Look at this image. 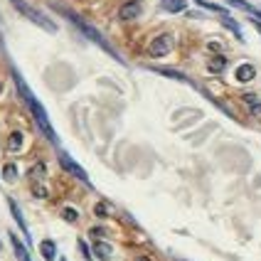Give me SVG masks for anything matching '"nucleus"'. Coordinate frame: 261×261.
<instances>
[{"instance_id":"21","label":"nucleus","mask_w":261,"mask_h":261,"mask_svg":"<svg viewBox=\"0 0 261 261\" xmlns=\"http://www.w3.org/2000/svg\"><path fill=\"white\" fill-rule=\"evenodd\" d=\"M62 217L67 219V222H76V219H79V212H76V210H72V207H62Z\"/></svg>"},{"instance_id":"1","label":"nucleus","mask_w":261,"mask_h":261,"mask_svg":"<svg viewBox=\"0 0 261 261\" xmlns=\"http://www.w3.org/2000/svg\"><path fill=\"white\" fill-rule=\"evenodd\" d=\"M13 72V82H15V89H17V94H20V99H22V103H25V109H28L30 114H32V118H35V126L40 128V133H42L44 138L49 141L52 145H59V138L57 133H55V128H52V121H49V116H47V109H44L42 103H40V99L32 94V89L28 87V82H25V76L17 72V69H10Z\"/></svg>"},{"instance_id":"2","label":"nucleus","mask_w":261,"mask_h":261,"mask_svg":"<svg viewBox=\"0 0 261 261\" xmlns=\"http://www.w3.org/2000/svg\"><path fill=\"white\" fill-rule=\"evenodd\" d=\"M57 10H59L62 15H64V17H67V20L72 22L74 28H76L79 32H82V35H84V37H87V40H91L94 44H99V47H101L103 52H109L111 57L118 59V62L123 64V57H121V55H118L116 49L111 47V42H109V40H106V37H103V35H101V32H99L96 28H94V25H89L87 20H84V17H79L76 13H72V10H67V8H59V5H57Z\"/></svg>"},{"instance_id":"15","label":"nucleus","mask_w":261,"mask_h":261,"mask_svg":"<svg viewBox=\"0 0 261 261\" xmlns=\"http://www.w3.org/2000/svg\"><path fill=\"white\" fill-rule=\"evenodd\" d=\"M153 72L163 74V76H170V79H177V82H185V84H192V82H190V79H188V74L177 72V69H163V67H155Z\"/></svg>"},{"instance_id":"7","label":"nucleus","mask_w":261,"mask_h":261,"mask_svg":"<svg viewBox=\"0 0 261 261\" xmlns=\"http://www.w3.org/2000/svg\"><path fill=\"white\" fill-rule=\"evenodd\" d=\"M8 207H10V212H13L15 222L20 224V232H22V237H25V242H32V237H30V229H28V222H25V215H22V210L17 207V202H15L13 197L8 200Z\"/></svg>"},{"instance_id":"6","label":"nucleus","mask_w":261,"mask_h":261,"mask_svg":"<svg viewBox=\"0 0 261 261\" xmlns=\"http://www.w3.org/2000/svg\"><path fill=\"white\" fill-rule=\"evenodd\" d=\"M141 13H143V5H141V0H128V3H123V5L118 8V20L128 22V20H136V17H138Z\"/></svg>"},{"instance_id":"17","label":"nucleus","mask_w":261,"mask_h":261,"mask_svg":"<svg viewBox=\"0 0 261 261\" xmlns=\"http://www.w3.org/2000/svg\"><path fill=\"white\" fill-rule=\"evenodd\" d=\"M224 3H229L232 8L244 10V13H249V15H254V10H256V5H251V3H247V0H224Z\"/></svg>"},{"instance_id":"9","label":"nucleus","mask_w":261,"mask_h":261,"mask_svg":"<svg viewBox=\"0 0 261 261\" xmlns=\"http://www.w3.org/2000/svg\"><path fill=\"white\" fill-rule=\"evenodd\" d=\"M234 76H237V82L247 84V82H251V79L256 76V69H254V64H239L237 72H234Z\"/></svg>"},{"instance_id":"26","label":"nucleus","mask_w":261,"mask_h":261,"mask_svg":"<svg viewBox=\"0 0 261 261\" xmlns=\"http://www.w3.org/2000/svg\"><path fill=\"white\" fill-rule=\"evenodd\" d=\"M0 251H3V242H0Z\"/></svg>"},{"instance_id":"22","label":"nucleus","mask_w":261,"mask_h":261,"mask_svg":"<svg viewBox=\"0 0 261 261\" xmlns=\"http://www.w3.org/2000/svg\"><path fill=\"white\" fill-rule=\"evenodd\" d=\"M224 64H227V59L217 57V59H212V62H210V69H212V72H222V69H224Z\"/></svg>"},{"instance_id":"13","label":"nucleus","mask_w":261,"mask_h":261,"mask_svg":"<svg viewBox=\"0 0 261 261\" xmlns=\"http://www.w3.org/2000/svg\"><path fill=\"white\" fill-rule=\"evenodd\" d=\"M219 17H222V25H224V28H229L234 32V37H237V40H244V35H242V28H239V22H237V20H234L232 15H219Z\"/></svg>"},{"instance_id":"12","label":"nucleus","mask_w":261,"mask_h":261,"mask_svg":"<svg viewBox=\"0 0 261 261\" xmlns=\"http://www.w3.org/2000/svg\"><path fill=\"white\" fill-rule=\"evenodd\" d=\"M188 8L185 0H160V10L163 13H182Z\"/></svg>"},{"instance_id":"10","label":"nucleus","mask_w":261,"mask_h":261,"mask_svg":"<svg viewBox=\"0 0 261 261\" xmlns=\"http://www.w3.org/2000/svg\"><path fill=\"white\" fill-rule=\"evenodd\" d=\"M94 254L99 256L101 261H109L111 256H114V247L109 244V242H101V239H96L94 242Z\"/></svg>"},{"instance_id":"5","label":"nucleus","mask_w":261,"mask_h":261,"mask_svg":"<svg viewBox=\"0 0 261 261\" xmlns=\"http://www.w3.org/2000/svg\"><path fill=\"white\" fill-rule=\"evenodd\" d=\"M173 44H175V40H173V35H158L153 42L148 44V55L150 57H165V55H170L173 52Z\"/></svg>"},{"instance_id":"18","label":"nucleus","mask_w":261,"mask_h":261,"mask_svg":"<svg viewBox=\"0 0 261 261\" xmlns=\"http://www.w3.org/2000/svg\"><path fill=\"white\" fill-rule=\"evenodd\" d=\"M3 177H5V182H15V180H17V165H15V163H8V165L3 168Z\"/></svg>"},{"instance_id":"4","label":"nucleus","mask_w":261,"mask_h":261,"mask_svg":"<svg viewBox=\"0 0 261 261\" xmlns=\"http://www.w3.org/2000/svg\"><path fill=\"white\" fill-rule=\"evenodd\" d=\"M57 158H59V165H62V168H64V170H67L69 175H72V177H76L79 182H84L87 188H91V180H89V175L84 173V168H82V165H79V163H76V160H74L69 153L59 150Z\"/></svg>"},{"instance_id":"27","label":"nucleus","mask_w":261,"mask_h":261,"mask_svg":"<svg viewBox=\"0 0 261 261\" xmlns=\"http://www.w3.org/2000/svg\"><path fill=\"white\" fill-rule=\"evenodd\" d=\"M59 261H67V259H59Z\"/></svg>"},{"instance_id":"20","label":"nucleus","mask_w":261,"mask_h":261,"mask_svg":"<svg viewBox=\"0 0 261 261\" xmlns=\"http://www.w3.org/2000/svg\"><path fill=\"white\" fill-rule=\"evenodd\" d=\"M247 103H249V111H251L254 116L261 118V101H259V99H254V96H247Z\"/></svg>"},{"instance_id":"24","label":"nucleus","mask_w":261,"mask_h":261,"mask_svg":"<svg viewBox=\"0 0 261 261\" xmlns=\"http://www.w3.org/2000/svg\"><path fill=\"white\" fill-rule=\"evenodd\" d=\"M79 251H82V254H84V259H91V256H89V247H87V242H79Z\"/></svg>"},{"instance_id":"23","label":"nucleus","mask_w":261,"mask_h":261,"mask_svg":"<svg viewBox=\"0 0 261 261\" xmlns=\"http://www.w3.org/2000/svg\"><path fill=\"white\" fill-rule=\"evenodd\" d=\"M32 192H35V195H37V197H47V190H44L42 185H37V182H35V185H32Z\"/></svg>"},{"instance_id":"11","label":"nucleus","mask_w":261,"mask_h":261,"mask_svg":"<svg viewBox=\"0 0 261 261\" xmlns=\"http://www.w3.org/2000/svg\"><path fill=\"white\" fill-rule=\"evenodd\" d=\"M40 254H42L44 261H55L57 259V244L52 239H42L40 242Z\"/></svg>"},{"instance_id":"19","label":"nucleus","mask_w":261,"mask_h":261,"mask_svg":"<svg viewBox=\"0 0 261 261\" xmlns=\"http://www.w3.org/2000/svg\"><path fill=\"white\" fill-rule=\"evenodd\" d=\"M44 175H47V168H44L42 163H37V165H35L32 170H30V180H32V182H40Z\"/></svg>"},{"instance_id":"8","label":"nucleus","mask_w":261,"mask_h":261,"mask_svg":"<svg viewBox=\"0 0 261 261\" xmlns=\"http://www.w3.org/2000/svg\"><path fill=\"white\" fill-rule=\"evenodd\" d=\"M8 239H10V244H13L15 259H17V261H32L28 247H25V242H20V237H17V234H15V232H8Z\"/></svg>"},{"instance_id":"14","label":"nucleus","mask_w":261,"mask_h":261,"mask_svg":"<svg viewBox=\"0 0 261 261\" xmlns=\"http://www.w3.org/2000/svg\"><path fill=\"white\" fill-rule=\"evenodd\" d=\"M8 150H10V153H20V150H22V133H20V130H13V133L8 136Z\"/></svg>"},{"instance_id":"16","label":"nucleus","mask_w":261,"mask_h":261,"mask_svg":"<svg viewBox=\"0 0 261 261\" xmlns=\"http://www.w3.org/2000/svg\"><path fill=\"white\" fill-rule=\"evenodd\" d=\"M195 3H197L200 8H204V10H212V13H217V15H229V10L217 5V3H210V0H195Z\"/></svg>"},{"instance_id":"25","label":"nucleus","mask_w":261,"mask_h":261,"mask_svg":"<svg viewBox=\"0 0 261 261\" xmlns=\"http://www.w3.org/2000/svg\"><path fill=\"white\" fill-rule=\"evenodd\" d=\"M133 261H153V259H150V256H143V254H141V256H136Z\"/></svg>"},{"instance_id":"3","label":"nucleus","mask_w":261,"mask_h":261,"mask_svg":"<svg viewBox=\"0 0 261 261\" xmlns=\"http://www.w3.org/2000/svg\"><path fill=\"white\" fill-rule=\"evenodd\" d=\"M10 3H13V8L17 10V13H22L30 22H35V25H37V28H42L44 32H57V25H55V22H52L44 13H40L37 8H32L28 0H10Z\"/></svg>"}]
</instances>
